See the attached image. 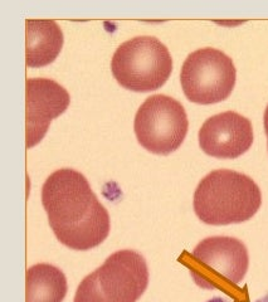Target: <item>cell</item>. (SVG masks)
<instances>
[{"mask_svg": "<svg viewBox=\"0 0 268 302\" xmlns=\"http://www.w3.org/2000/svg\"><path fill=\"white\" fill-rule=\"evenodd\" d=\"M180 262L190 271L194 282L206 290H219L229 296L242 292L238 285L248 271L249 257L243 242L233 237H209L191 253L184 252Z\"/></svg>", "mask_w": 268, "mask_h": 302, "instance_id": "cell-3", "label": "cell"}, {"mask_svg": "<svg viewBox=\"0 0 268 302\" xmlns=\"http://www.w3.org/2000/svg\"><path fill=\"white\" fill-rule=\"evenodd\" d=\"M263 124H265V131L267 135V145H268V106L265 111V116H263Z\"/></svg>", "mask_w": 268, "mask_h": 302, "instance_id": "cell-12", "label": "cell"}, {"mask_svg": "<svg viewBox=\"0 0 268 302\" xmlns=\"http://www.w3.org/2000/svg\"><path fill=\"white\" fill-rule=\"evenodd\" d=\"M189 127L186 111L175 98L154 94L135 115L133 130L139 144L156 155H169L185 140Z\"/></svg>", "mask_w": 268, "mask_h": 302, "instance_id": "cell-6", "label": "cell"}, {"mask_svg": "<svg viewBox=\"0 0 268 302\" xmlns=\"http://www.w3.org/2000/svg\"><path fill=\"white\" fill-rule=\"evenodd\" d=\"M26 90V149L34 147L45 136L51 121L60 116L71 102L69 93L48 78H28Z\"/></svg>", "mask_w": 268, "mask_h": 302, "instance_id": "cell-9", "label": "cell"}, {"mask_svg": "<svg viewBox=\"0 0 268 302\" xmlns=\"http://www.w3.org/2000/svg\"><path fill=\"white\" fill-rule=\"evenodd\" d=\"M147 285L145 258L135 251L122 249L83 278L73 302H136Z\"/></svg>", "mask_w": 268, "mask_h": 302, "instance_id": "cell-4", "label": "cell"}, {"mask_svg": "<svg viewBox=\"0 0 268 302\" xmlns=\"http://www.w3.org/2000/svg\"><path fill=\"white\" fill-rule=\"evenodd\" d=\"M42 204L57 239L76 251L99 246L110 233V215L77 170L59 169L42 188Z\"/></svg>", "mask_w": 268, "mask_h": 302, "instance_id": "cell-1", "label": "cell"}, {"mask_svg": "<svg viewBox=\"0 0 268 302\" xmlns=\"http://www.w3.org/2000/svg\"><path fill=\"white\" fill-rule=\"evenodd\" d=\"M237 81V69L231 57L219 49L200 48L190 53L180 72L186 98L199 105H213L231 96Z\"/></svg>", "mask_w": 268, "mask_h": 302, "instance_id": "cell-7", "label": "cell"}, {"mask_svg": "<svg viewBox=\"0 0 268 302\" xmlns=\"http://www.w3.org/2000/svg\"><path fill=\"white\" fill-rule=\"evenodd\" d=\"M115 79L135 92L156 91L165 85L173 71L169 49L158 38L139 35L116 49L111 62Z\"/></svg>", "mask_w": 268, "mask_h": 302, "instance_id": "cell-5", "label": "cell"}, {"mask_svg": "<svg viewBox=\"0 0 268 302\" xmlns=\"http://www.w3.org/2000/svg\"><path fill=\"white\" fill-rule=\"evenodd\" d=\"M67 295V278L58 267L39 263L26 269L25 302H62Z\"/></svg>", "mask_w": 268, "mask_h": 302, "instance_id": "cell-11", "label": "cell"}, {"mask_svg": "<svg viewBox=\"0 0 268 302\" xmlns=\"http://www.w3.org/2000/svg\"><path fill=\"white\" fill-rule=\"evenodd\" d=\"M256 302H268V295H266V296H263L262 299H259V300H257Z\"/></svg>", "mask_w": 268, "mask_h": 302, "instance_id": "cell-13", "label": "cell"}, {"mask_svg": "<svg viewBox=\"0 0 268 302\" xmlns=\"http://www.w3.org/2000/svg\"><path fill=\"white\" fill-rule=\"evenodd\" d=\"M253 144V127L247 117L227 111L209 117L199 131V145L206 155L235 159Z\"/></svg>", "mask_w": 268, "mask_h": 302, "instance_id": "cell-8", "label": "cell"}, {"mask_svg": "<svg viewBox=\"0 0 268 302\" xmlns=\"http://www.w3.org/2000/svg\"><path fill=\"white\" fill-rule=\"evenodd\" d=\"M26 66L44 67L58 57L63 33L54 20H26Z\"/></svg>", "mask_w": 268, "mask_h": 302, "instance_id": "cell-10", "label": "cell"}, {"mask_svg": "<svg viewBox=\"0 0 268 302\" xmlns=\"http://www.w3.org/2000/svg\"><path fill=\"white\" fill-rule=\"evenodd\" d=\"M262 204V194L252 178L220 169L201 179L194 193V212L203 223L228 225L249 220Z\"/></svg>", "mask_w": 268, "mask_h": 302, "instance_id": "cell-2", "label": "cell"}]
</instances>
